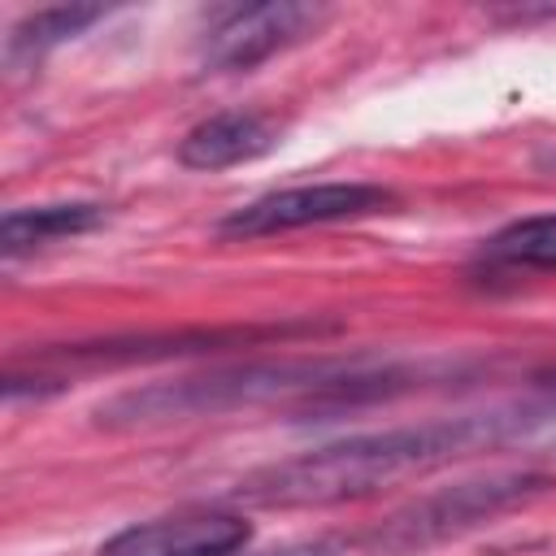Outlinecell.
<instances>
[{
	"instance_id": "3",
	"label": "cell",
	"mask_w": 556,
	"mask_h": 556,
	"mask_svg": "<svg viewBox=\"0 0 556 556\" xmlns=\"http://www.w3.org/2000/svg\"><path fill=\"white\" fill-rule=\"evenodd\" d=\"M539 491H547V478L534 469H504V473L465 478V482H452V486H439V491L408 500L387 521H378L361 539V547L369 556H413V552L447 543V539L534 500Z\"/></svg>"
},
{
	"instance_id": "8",
	"label": "cell",
	"mask_w": 556,
	"mask_h": 556,
	"mask_svg": "<svg viewBox=\"0 0 556 556\" xmlns=\"http://www.w3.org/2000/svg\"><path fill=\"white\" fill-rule=\"evenodd\" d=\"M278 135H282V126L261 109H222V113H208L204 122H195L178 139V161L187 169H204V174L230 169V165L265 156L278 143Z\"/></svg>"
},
{
	"instance_id": "1",
	"label": "cell",
	"mask_w": 556,
	"mask_h": 556,
	"mask_svg": "<svg viewBox=\"0 0 556 556\" xmlns=\"http://www.w3.org/2000/svg\"><path fill=\"white\" fill-rule=\"evenodd\" d=\"M543 430H547L543 400L530 395V400L469 413V417L348 434V439L321 443L313 452L252 469L248 478H239L235 500L252 504V508H334V504L378 495L382 486L430 473L439 465H452L456 456L534 439Z\"/></svg>"
},
{
	"instance_id": "9",
	"label": "cell",
	"mask_w": 556,
	"mask_h": 556,
	"mask_svg": "<svg viewBox=\"0 0 556 556\" xmlns=\"http://www.w3.org/2000/svg\"><path fill=\"white\" fill-rule=\"evenodd\" d=\"M104 222V208L91 200H65V204H30V208H9L0 222V252L22 256L35 248H48L56 239L87 235Z\"/></svg>"
},
{
	"instance_id": "10",
	"label": "cell",
	"mask_w": 556,
	"mask_h": 556,
	"mask_svg": "<svg viewBox=\"0 0 556 556\" xmlns=\"http://www.w3.org/2000/svg\"><path fill=\"white\" fill-rule=\"evenodd\" d=\"M104 9L100 4H56V9H35L26 13L13 30H9V43H4V61L17 70V65H35L43 52H52L56 43L83 35L91 22H100Z\"/></svg>"
},
{
	"instance_id": "2",
	"label": "cell",
	"mask_w": 556,
	"mask_h": 556,
	"mask_svg": "<svg viewBox=\"0 0 556 556\" xmlns=\"http://www.w3.org/2000/svg\"><path fill=\"white\" fill-rule=\"evenodd\" d=\"M404 387V374L387 361L369 356H278V361H243L217 365L204 374H182L165 382H143L117 391L96 408V426L104 430H139L191 417H217L235 408H261L278 400L308 404H361L374 395H391Z\"/></svg>"
},
{
	"instance_id": "6",
	"label": "cell",
	"mask_w": 556,
	"mask_h": 556,
	"mask_svg": "<svg viewBox=\"0 0 556 556\" xmlns=\"http://www.w3.org/2000/svg\"><path fill=\"white\" fill-rule=\"evenodd\" d=\"M326 17H330L326 4H295V0L222 9L204 30V65L217 74L252 70L274 52H287L291 43L308 39Z\"/></svg>"
},
{
	"instance_id": "11",
	"label": "cell",
	"mask_w": 556,
	"mask_h": 556,
	"mask_svg": "<svg viewBox=\"0 0 556 556\" xmlns=\"http://www.w3.org/2000/svg\"><path fill=\"white\" fill-rule=\"evenodd\" d=\"M486 256L495 265H517V269H556V213L508 222L486 239Z\"/></svg>"
},
{
	"instance_id": "5",
	"label": "cell",
	"mask_w": 556,
	"mask_h": 556,
	"mask_svg": "<svg viewBox=\"0 0 556 556\" xmlns=\"http://www.w3.org/2000/svg\"><path fill=\"white\" fill-rule=\"evenodd\" d=\"M395 208V191L378 182H308V187H282L269 195H256L226 213L217 222V235L226 239H261L282 235L300 226H326V222H352L369 213Z\"/></svg>"
},
{
	"instance_id": "4",
	"label": "cell",
	"mask_w": 556,
	"mask_h": 556,
	"mask_svg": "<svg viewBox=\"0 0 556 556\" xmlns=\"http://www.w3.org/2000/svg\"><path fill=\"white\" fill-rule=\"evenodd\" d=\"M313 321H282V326H230V330H165V334H122V339H96V343H65L43 348L30 369H52L61 382L70 369H113V365H143V361H169V356H195L217 348H243L265 339H291L313 334Z\"/></svg>"
},
{
	"instance_id": "12",
	"label": "cell",
	"mask_w": 556,
	"mask_h": 556,
	"mask_svg": "<svg viewBox=\"0 0 556 556\" xmlns=\"http://www.w3.org/2000/svg\"><path fill=\"white\" fill-rule=\"evenodd\" d=\"M256 556H334V543L330 539H300V543H282V547L256 552Z\"/></svg>"
},
{
	"instance_id": "7",
	"label": "cell",
	"mask_w": 556,
	"mask_h": 556,
	"mask_svg": "<svg viewBox=\"0 0 556 556\" xmlns=\"http://www.w3.org/2000/svg\"><path fill=\"white\" fill-rule=\"evenodd\" d=\"M252 526L239 513H169L135 521L100 543L96 556H235L248 543Z\"/></svg>"
}]
</instances>
